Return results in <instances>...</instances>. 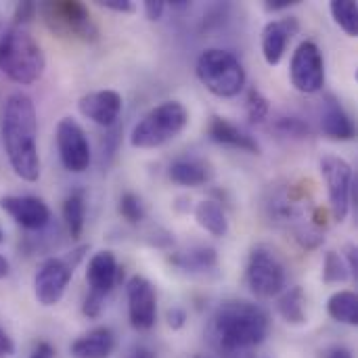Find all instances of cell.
Listing matches in <instances>:
<instances>
[{
  "mask_svg": "<svg viewBox=\"0 0 358 358\" xmlns=\"http://www.w3.org/2000/svg\"><path fill=\"white\" fill-rule=\"evenodd\" d=\"M128 358H157V357H155V352H153V350H149V348H143V346H141V348L132 350Z\"/></svg>",
  "mask_w": 358,
  "mask_h": 358,
  "instance_id": "40",
  "label": "cell"
},
{
  "mask_svg": "<svg viewBox=\"0 0 358 358\" xmlns=\"http://www.w3.org/2000/svg\"><path fill=\"white\" fill-rule=\"evenodd\" d=\"M319 168H321V174H323L325 185H327L331 216H334L336 222H344L346 216H348L350 193H352V185H355L352 168H350V164L346 159H342L338 155L321 157Z\"/></svg>",
  "mask_w": 358,
  "mask_h": 358,
  "instance_id": "11",
  "label": "cell"
},
{
  "mask_svg": "<svg viewBox=\"0 0 358 358\" xmlns=\"http://www.w3.org/2000/svg\"><path fill=\"white\" fill-rule=\"evenodd\" d=\"M208 136L218 145H227V147H233V149H241V151L260 155L258 141L250 132H245L243 128L229 122L227 117L214 115L210 120V124H208Z\"/></svg>",
  "mask_w": 358,
  "mask_h": 358,
  "instance_id": "19",
  "label": "cell"
},
{
  "mask_svg": "<svg viewBox=\"0 0 358 358\" xmlns=\"http://www.w3.org/2000/svg\"><path fill=\"white\" fill-rule=\"evenodd\" d=\"M78 109L86 120L103 128H113L122 113V96L115 90L88 92L78 101Z\"/></svg>",
  "mask_w": 358,
  "mask_h": 358,
  "instance_id": "16",
  "label": "cell"
},
{
  "mask_svg": "<svg viewBox=\"0 0 358 358\" xmlns=\"http://www.w3.org/2000/svg\"><path fill=\"white\" fill-rule=\"evenodd\" d=\"M195 220L197 224L210 233L212 237H224L229 233V220L220 203L203 199L195 206Z\"/></svg>",
  "mask_w": 358,
  "mask_h": 358,
  "instance_id": "23",
  "label": "cell"
},
{
  "mask_svg": "<svg viewBox=\"0 0 358 358\" xmlns=\"http://www.w3.org/2000/svg\"><path fill=\"white\" fill-rule=\"evenodd\" d=\"M327 313L334 321L355 327L358 325V298L355 292H336L327 302Z\"/></svg>",
  "mask_w": 358,
  "mask_h": 358,
  "instance_id": "25",
  "label": "cell"
},
{
  "mask_svg": "<svg viewBox=\"0 0 358 358\" xmlns=\"http://www.w3.org/2000/svg\"><path fill=\"white\" fill-rule=\"evenodd\" d=\"M266 206L273 222L292 231L300 245L313 250L323 241L321 222L308 214V197L304 189L296 185H283L271 195Z\"/></svg>",
  "mask_w": 358,
  "mask_h": 358,
  "instance_id": "4",
  "label": "cell"
},
{
  "mask_svg": "<svg viewBox=\"0 0 358 358\" xmlns=\"http://www.w3.org/2000/svg\"><path fill=\"white\" fill-rule=\"evenodd\" d=\"M46 67L44 52L34 36L19 25H10L0 34V69L15 84H34Z\"/></svg>",
  "mask_w": 358,
  "mask_h": 358,
  "instance_id": "3",
  "label": "cell"
},
{
  "mask_svg": "<svg viewBox=\"0 0 358 358\" xmlns=\"http://www.w3.org/2000/svg\"><path fill=\"white\" fill-rule=\"evenodd\" d=\"M40 13L44 17V23L59 36H69L84 42L99 40V27L82 2L76 0L44 2L40 6Z\"/></svg>",
  "mask_w": 358,
  "mask_h": 358,
  "instance_id": "8",
  "label": "cell"
},
{
  "mask_svg": "<svg viewBox=\"0 0 358 358\" xmlns=\"http://www.w3.org/2000/svg\"><path fill=\"white\" fill-rule=\"evenodd\" d=\"M117 210H120L122 218L130 224H138L141 220H145V206H143L141 197L134 193H124L120 197Z\"/></svg>",
  "mask_w": 358,
  "mask_h": 358,
  "instance_id": "30",
  "label": "cell"
},
{
  "mask_svg": "<svg viewBox=\"0 0 358 358\" xmlns=\"http://www.w3.org/2000/svg\"><path fill=\"white\" fill-rule=\"evenodd\" d=\"M86 250L88 248L82 245L67 256L48 258L40 264V268L34 277V294L42 306H55L61 302V298L73 277V268L78 266V262L82 260Z\"/></svg>",
  "mask_w": 358,
  "mask_h": 358,
  "instance_id": "9",
  "label": "cell"
},
{
  "mask_svg": "<svg viewBox=\"0 0 358 358\" xmlns=\"http://www.w3.org/2000/svg\"><path fill=\"white\" fill-rule=\"evenodd\" d=\"M195 358H210V357H195Z\"/></svg>",
  "mask_w": 358,
  "mask_h": 358,
  "instance_id": "44",
  "label": "cell"
},
{
  "mask_svg": "<svg viewBox=\"0 0 358 358\" xmlns=\"http://www.w3.org/2000/svg\"><path fill=\"white\" fill-rule=\"evenodd\" d=\"M36 10H38V6H36L34 2H19L17 8H15V23H13V25L23 27V25L36 15Z\"/></svg>",
  "mask_w": 358,
  "mask_h": 358,
  "instance_id": "32",
  "label": "cell"
},
{
  "mask_svg": "<svg viewBox=\"0 0 358 358\" xmlns=\"http://www.w3.org/2000/svg\"><path fill=\"white\" fill-rule=\"evenodd\" d=\"M306 296L302 287H292L285 289L283 296L279 298V315L289 323V325H304L306 323Z\"/></svg>",
  "mask_w": 358,
  "mask_h": 358,
  "instance_id": "26",
  "label": "cell"
},
{
  "mask_svg": "<svg viewBox=\"0 0 358 358\" xmlns=\"http://www.w3.org/2000/svg\"><path fill=\"white\" fill-rule=\"evenodd\" d=\"M245 111H248L250 124H262L264 120H268L271 103L258 88H250L248 99H245Z\"/></svg>",
  "mask_w": 358,
  "mask_h": 358,
  "instance_id": "29",
  "label": "cell"
},
{
  "mask_svg": "<svg viewBox=\"0 0 358 358\" xmlns=\"http://www.w3.org/2000/svg\"><path fill=\"white\" fill-rule=\"evenodd\" d=\"M13 352H15L13 340L8 338V334H6L4 329H0V358L13 357Z\"/></svg>",
  "mask_w": 358,
  "mask_h": 358,
  "instance_id": "36",
  "label": "cell"
},
{
  "mask_svg": "<svg viewBox=\"0 0 358 358\" xmlns=\"http://www.w3.org/2000/svg\"><path fill=\"white\" fill-rule=\"evenodd\" d=\"M2 141L15 174L27 182H36L40 178L38 117L31 99L23 92H13L4 103Z\"/></svg>",
  "mask_w": 358,
  "mask_h": 358,
  "instance_id": "2",
  "label": "cell"
},
{
  "mask_svg": "<svg viewBox=\"0 0 358 358\" xmlns=\"http://www.w3.org/2000/svg\"><path fill=\"white\" fill-rule=\"evenodd\" d=\"M185 323H187V313H185L182 308H172V310H168V325H170L172 329H182Z\"/></svg>",
  "mask_w": 358,
  "mask_h": 358,
  "instance_id": "35",
  "label": "cell"
},
{
  "mask_svg": "<svg viewBox=\"0 0 358 358\" xmlns=\"http://www.w3.org/2000/svg\"><path fill=\"white\" fill-rule=\"evenodd\" d=\"M321 130L331 141H352L357 134L352 117L334 94H325L321 101Z\"/></svg>",
  "mask_w": 358,
  "mask_h": 358,
  "instance_id": "18",
  "label": "cell"
},
{
  "mask_svg": "<svg viewBox=\"0 0 358 358\" xmlns=\"http://www.w3.org/2000/svg\"><path fill=\"white\" fill-rule=\"evenodd\" d=\"M300 23L296 17H285L279 21H271L262 29V57L264 61L275 67L283 61L287 42L298 34Z\"/></svg>",
  "mask_w": 358,
  "mask_h": 358,
  "instance_id": "17",
  "label": "cell"
},
{
  "mask_svg": "<svg viewBox=\"0 0 358 358\" xmlns=\"http://www.w3.org/2000/svg\"><path fill=\"white\" fill-rule=\"evenodd\" d=\"M195 73L212 94L222 99L237 96L248 80L239 57L224 48L203 50L195 63Z\"/></svg>",
  "mask_w": 358,
  "mask_h": 358,
  "instance_id": "6",
  "label": "cell"
},
{
  "mask_svg": "<svg viewBox=\"0 0 358 358\" xmlns=\"http://www.w3.org/2000/svg\"><path fill=\"white\" fill-rule=\"evenodd\" d=\"M117 279H120V266H117V260H115L113 252H109V250L96 252L90 258L88 268H86L88 296L84 300L82 313L88 319H99V315L103 310V304H105V298L111 294Z\"/></svg>",
  "mask_w": 358,
  "mask_h": 358,
  "instance_id": "10",
  "label": "cell"
},
{
  "mask_svg": "<svg viewBox=\"0 0 358 358\" xmlns=\"http://www.w3.org/2000/svg\"><path fill=\"white\" fill-rule=\"evenodd\" d=\"M8 271H10V266H8V260L0 254V279H4L6 275H8Z\"/></svg>",
  "mask_w": 358,
  "mask_h": 358,
  "instance_id": "41",
  "label": "cell"
},
{
  "mask_svg": "<svg viewBox=\"0 0 358 358\" xmlns=\"http://www.w3.org/2000/svg\"><path fill=\"white\" fill-rule=\"evenodd\" d=\"M346 258H348V273L357 277L358 271V258H357V248L355 245H346Z\"/></svg>",
  "mask_w": 358,
  "mask_h": 358,
  "instance_id": "38",
  "label": "cell"
},
{
  "mask_svg": "<svg viewBox=\"0 0 358 358\" xmlns=\"http://www.w3.org/2000/svg\"><path fill=\"white\" fill-rule=\"evenodd\" d=\"M331 17L336 19V23L350 36H358V4L355 0H334L329 4Z\"/></svg>",
  "mask_w": 358,
  "mask_h": 358,
  "instance_id": "27",
  "label": "cell"
},
{
  "mask_svg": "<svg viewBox=\"0 0 358 358\" xmlns=\"http://www.w3.org/2000/svg\"><path fill=\"white\" fill-rule=\"evenodd\" d=\"M0 208L25 231H42L50 224V208L34 195H6Z\"/></svg>",
  "mask_w": 358,
  "mask_h": 358,
  "instance_id": "15",
  "label": "cell"
},
{
  "mask_svg": "<svg viewBox=\"0 0 358 358\" xmlns=\"http://www.w3.org/2000/svg\"><path fill=\"white\" fill-rule=\"evenodd\" d=\"M115 350V336L109 327H94L78 338L69 352L73 358H109Z\"/></svg>",
  "mask_w": 358,
  "mask_h": 358,
  "instance_id": "20",
  "label": "cell"
},
{
  "mask_svg": "<svg viewBox=\"0 0 358 358\" xmlns=\"http://www.w3.org/2000/svg\"><path fill=\"white\" fill-rule=\"evenodd\" d=\"M52 355H55V350L48 344H40L38 350L31 355V358H52Z\"/></svg>",
  "mask_w": 358,
  "mask_h": 358,
  "instance_id": "39",
  "label": "cell"
},
{
  "mask_svg": "<svg viewBox=\"0 0 358 358\" xmlns=\"http://www.w3.org/2000/svg\"><path fill=\"white\" fill-rule=\"evenodd\" d=\"M164 10H166V2H162V0H147L145 2V17L149 21H159Z\"/></svg>",
  "mask_w": 358,
  "mask_h": 358,
  "instance_id": "33",
  "label": "cell"
},
{
  "mask_svg": "<svg viewBox=\"0 0 358 358\" xmlns=\"http://www.w3.org/2000/svg\"><path fill=\"white\" fill-rule=\"evenodd\" d=\"M189 124V111L178 101H164L147 111L130 132V145L136 149H155L174 141Z\"/></svg>",
  "mask_w": 358,
  "mask_h": 358,
  "instance_id": "5",
  "label": "cell"
},
{
  "mask_svg": "<svg viewBox=\"0 0 358 358\" xmlns=\"http://www.w3.org/2000/svg\"><path fill=\"white\" fill-rule=\"evenodd\" d=\"M63 220L65 227L71 235V239H78L84 231V222H86V201H84V191L76 189L71 191L65 201H63Z\"/></svg>",
  "mask_w": 358,
  "mask_h": 358,
  "instance_id": "24",
  "label": "cell"
},
{
  "mask_svg": "<svg viewBox=\"0 0 358 358\" xmlns=\"http://www.w3.org/2000/svg\"><path fill=\"white\" fill-rule=\"evenodd\" d=\"M99 4L109 10H115V13H132L136 8L132 0H101Z\"/></svg>",
  "mask_w": 358,
  "mask_h": 358,
  "instance_id": "34",
  "label": "cell"
},
{
  "mask_svg": "<svg viewBox=\"0 0 358 358\" xmlns=\"http://www.w3.org/2000/svg\"><path fill=\"white\" fill-rule=\"evenodd\" d=\"M275 130L289 138H308L310 136V126L298 117H281L275 124Z\"/></svg>",
  "mask_w": 358,
  "mask_h": 358,
  "instance_id": "31",
  "label": "cell"
},
{
  "mask_svg": "<svg viewBox=\"0 0 358 358\" xmlns=\"http://www.w3.org/2000/svg\"><path fill=\"white\" fill-rule=\"evenodd\" d=\"M245 283L258 298H275L285 289V264L273 248L256 245L250 252L245 264Z\"/></svg>",
  "mask_w": 358,
  "mask_h": 358,
  "instance_id": "7",
  "label": "cell"
},
{
  "mask_svg": "<svg viewBox=\"0 0 358 358\" xmlns=\"http://www.w3.org/2000/svg\"><path fill=\"white\" fill-rule=\"evenodd\" d=\"M168 176L172 182L180 187H201L212 178V170L206 162L195 159V157H180L172 162Z\"/></svg>",
  "mask_w": 358,
  "mask_h": 358,
  "instance_id": "21",
  "label": "cell"
},
{
  "mask_svg": "<svg viewBox=\"0 0 358 358\" xmlns=\"http://www.w3.org/2000/svg\"><path fill=\"white\" fill-rule=\"evenodd\" d=\"M172 264L185 273H208L216 268L218 254L210 245H195V248H189L187 252L172 256Z\"/></svg>",
  "mask_w": 358,
  "mask_h": 358,
  "instance_id": "22",
  "label": "cell"
},
{
  "mask_svg": "<svg viewBox=\"0 0 358 358\" xmlns=\"http://www.w3.org/2000/svg\"><path fill=\"white\" fill-rule=\"evenodd\" d=\"M57 149L65 170L80 174L86 172L90 166V145L86 132L73 117H63L57 124Z\"/></svg>",
  "mask_w": 358,
  "mask_h": 358,
  "instance_id": "13",
  "label": "cell"
},
{
  "mask_svg": "<svg viewBox=\"0 0 358 358\" xmlns=\"http://www.w3.org/2000/svg\"><path fill=\"white\" fill-rule=\"evenodd\" d=\"M268 329L271 319L264 308L245 300H227L210 321V340L222 357H250L266 340Z\"/></svg>",
  "mask_w": 358,
  "mask_h": 358,
  "instance_id": "1",
  "label": "cell"
},
{
  "mask_svg": "<svg viewBox=\"0 0 358 358\" xmlns=\"http://www.w3.org/2000/svg\"><path fill=\"white\" fill-rule=\"evenodd\" d=\"M289 76L296 90L304 94H315L325 86V61L321 48L315 42L306 40L296 48L289 65Z\"/></svg>",
  "mask_w": 358,
  "mask_h": 358,
  "instance_id": "12",
  "label": "cell"
},
{
  "mask_svg": "<svg viewBox=\"0 0 358 358\" xmlns=\"http://www.w3.org/2000/svg\"><path fill=\"white\" fill-rule=\"evenodd\" d=\"M0 243H2V229H0Z\"/></svg>",
  "mask_w": 358,
  "mask_h": 358,
  "instance_id": "43",
  "label": "cell"
},
{
  "mask_svg": "<svg viewBox=\"0 0 358 358\" xmlns=\"http://www.w3.org/2000/svg\"><path fill=\"white\" fill-rule=\"evenodd\" d=\"M128 319L138 331H149L157 321V294L149 279L134 275L126 285Z\"/></svg>",
  "mask_w": 358,
  "mask_h": 358,
  "instance_id": "14",
  "label": "cell"
},
{
  "mask_svg": "<svg viewBox=\"0 0 358 358\" xmlns=\"http://www.w3.org/2000/svg\"><path fill=\"white\" fill-rule=\"evenodd\" d=\"M296 4H300V0H266V2H264V8L275 13V10L292 8V6H296Z\"/></svg>",
  "mask_w": 358,
  "mask_h": 358,
  "instance_id": "37",
  "label": "cell"
},
{
  "mask_svg": "<svg viewBox=\"0 0 358 358\" xmlns=\"http://www.w3.org/2000/svg\"><path fill=\"white\" fill-rule=\"evenodd\" d=\"M348 277L350 273H348L344 258L338 252H327L325 262H323V281L327 285H336V283H346Z\"/></svg>",
  "mask_w": 358,
  "mask_h": 358,
  "instance_id": "28",
  "label": "cell"
},
{
  "mask_svg": "<svg viewBox=\"0 0 358 358\" xmlns=\"http://www.w3.org/2000/svg\"><path fill=\"white\" fill-rule=\"evenodd\" d=\"M329 358H352L350 357V352L348 350H344V348H338V350H334Z\"/></svg>",
  "mask_w": 358,
  "mask_h": 358,
  "instance_id": "42",
  "label": "cell"
}]
</instances>
